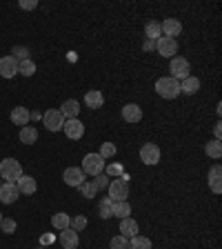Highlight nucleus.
I'll return each mask as SVG.
<instances>
[{"label": "nucleus", "instance_id": "nucleus-21", "mask_svg": "<svg viewBox=\"0 0 222 249\" xmlns=\"http://www.w3.org/2000/svg\"><path fill=\"white\" fill-rule=\"evenodd\" d=\"M122 236H127V238H134V236H138V223H136L134 218H122L120 220V229H118Z\"/></svg>", "mask_w": 222, "mask_h": 249}, {"label": "nucleus", "instance_id": "nucleus-23", "mask_svg": "<svg viewBox=\"0 0 222 249\" xmlns=\"http://www.w3.org/2000/svg\"><path fill=\"white\" fill-rule=\"evenodd\" d=\"M51 227L58 229V231H62V229L71 227V216H69V213H65V212L53 213V216H51Z\"/></svg>", "mask_w": 222, "mask_h": 249}, {"label": "nucleus", "instance_id": "nucleus-7", "mask_svg": "<svg viewBox=\"0 0 222 249\" xmlns=\"http://www.w3.org/2000/svg\"><path fill=\"white\" fill-rule=\"evenodd\" d=\"M155 49H158V53H160V56L173 58L178 53V40H176V38L160 36L158 40H155Z\"/></svg>", "mask_w": 222, "mask_h": 249}, {"label": "nucleus", "instance_id": "nucleus-1", "mask_svg": "<svg viewBox=\"0 0 222 249\" xmlns=\"http://www.w3.org/2000/svg\"><path fill=\"white\" fill-rule=\"evenodd\" d=\"M155 93L165 100H173L180 96V83H178L176 78L171 76H165V78H158L155 80Z\"/></svg>", "mask_w": 222, "mask_h": 249}, {"label": "nucleus", "instance_id": "nucleus-20", "mask_svg": "<svg viewBox=\"0 0 222 249\" xmlns=\"http://www.w3.org/2000/svg\"><path fill=\"white\" fill-rule=\"evenodd\" d=\"M200 91V80L196 76H187L185 80H180V93H187V96H193V93Z\"/></svg>", "mask_w": 222, "mask_h": 249}, {"label": "nucleus", "instance_id": "nucleus-2", "mask_svg": "<svg viewBox=\"0 0 222 249\" xmlns=\"http://www.w3.org/2000/svg\"><path fill=\"white\" fill-rule=\"evenodd\" d=\"M20 176H22V165L16 158H5L0 162V178L5 182H18Z\"/></svg>", "mask_w": 222, "mask_h": 249}, {"label": "nucleus", "instance_id": "nucleus-12", "mask_svg": "<svg viewBox=\"0 0 222 249\" xmlns=\"http://www.w3.org/2000/svg\"><path fill=\"white\" fill-rule=\"evenodd\" d=\"M207 182H209V189L213 194H222V167L220 165H213L207 174Z\"/></svg>", "mask_w": 222, "mask_h": 249}, {"label": "nucleus", "instance_id": "nucleus-8", "mask_svg": "<svg viewBox=\"0 0 222 249\" xmlns=\"http://www.w3.org/2000/svg\"><path fill=\"white\" fill-rule=\"evenodd\" d=\"M42 123H45V127L49 131H60L62 124H65V116L60 114V109H49L42 116Z\"/></svg>", "mask_w": 222, "mask_h": 249}, {"label": "nucleus", "instance_id": "nucleus-40", "mask_svg": "<svg viewBox=\"0 0 222 249\" xmlns=\"http://www.w3.org/2000/svg\"><path fill=\"white\" fill-rule=\"evenodd\" d=\"M142 49H145V52H154V49H155V42L154 40H147L145 45H142Z\"/></svg>", "mask_w": 222, "mask_h": 249}, {"label": "nucleus", "instance_id": "nucleus-22", "mask_svg": "<svg viewBox=\"0 0 222 249\" xmlns=\"http://www.w3.org/2000/svg\"><path fill=\"white\" fill-rule=\"evenodd\" d=\"M29 120H31L29 109L27 107H14V111H11V123L25 127V124H29Z\"/></svg>", "mask_w": 222, "mask_h": 249}, {"label": "nucleus", "instance_id": "nucleus-44", "mask_svg": "<svg viewBox=\"0 0 222 249\" xmlns=\"http://www.w3.org/2000/svg\"><path fill=\"white\" fill-rule=\"evenodd\" d=\"M38 249H45V247H42V245H40V247H38Z\"/></svg>", "mask_w": 222, "mask_h": 249}, {"label": "nucleus", "instance_id": "nucleus-43", "mask_svg": "<svg viewBox=\"0 0 222 249\" xmlns=\"http://www.w3.org/2000/svg\"><path fill=\"white\" fill-rule=\"evenodd\" d=\"M2 218H5V216H2V212H0V223H2Z\"/></svg>", "mask_w": 222, "mask_h": 249}, {"label": "nucleus", "instance_id": "nucleus-36", "mask_svg": "<svg viewBox=\"0 0 222 249\" xmlns=\"http://www.w3.org/2000/svg\"><path fill=\"white\" fill-rule=\"evenodd\" d=\"M11 56L16 58V60L20 62V60H27V58H29V49H27V47H14V52H11Z\"/></svg>", "mask_w": 222, "mask_h": 249}, {"label": "nucleus", "instance_id": "nucleus-31", "mask_svg": "<svg viewBox=\"0 0 222 249\" xmlns=\"http://www.w3.org/2000/svg\"><path fill=\"white\" fill-rule=\"evenodd\" d=\"M109 249H129V238H127V236H122V233H118V236H114V238H111Z\"/></svg>", "mask_w": 222, "mask_h": 249}, {"label": "nucleus", "instance_id": "nucleus-28", "mask_svg": "<svg viewBox=\"0 0 222 249\" xmlns=\"http://www.w3.org/2000/svg\"><path fill=\"white\" fill-rule=\"evenodd\" d=\"M100 218H104V220H107V218H114V200H111V198H102V202H100Z\"/></svg>", "mask_w": 222, "mask_h": 249}, {"label": "nucleus", "instance_id": "nucleus-18", "mask_svg": "<svg viewBox=\"0 0 222 249\" xmlns=\"http://www.w3.org/2000/svg\"><path fill=\"white\" fill-rule=\"evenodd\" d=\"M60 114L65 116V120H71V118H78V114H80V103L73 98L65 100V103L60 105Z\"/></svg>", "mask_w": 222, "mask_h": 249}, {"label": "nucleus", "instance_id": "nucleus-41", "mask_svg": "<svg viewBox=\"0 0 222 249\" xmlns=\"http://www.w3.org/2000/svg\"><path fill=\"white\" fill-rule=\"evenodd\" d=\"M213 134H216V140H220V136H222V127H220V123L213 127Z\"/></svg>", "mask_w": 222, "mask_h": 249}, {"label": "nucleus", "instance_id": "nucleus-19", "mask_svg": "<svg viewBox=\"0 0 222 249\" xmlns=\"http://www.w3.org/2000/svg\"><path fill=\"white\" fill-rule=\"evenodd\" d=\"M85 105H87L89 109H100L104 105L102 91H98V89H89V91L85 93Z\"/></svg>", "mask_w": 222, "mask_h": 249}, {"label": "nucleus", "instance_id": "nucleus-9", "mask_svg": "<svg viewBox=\"0 0 222 249\" xmlns=\"http://www.w3.org/2000/svg\"><path fill=\"white\" fill-rule=\"evenodd\" d=\"M62 131L67 134L69 140H80L85 136V123H80L78 118L65 120V124H62Z\"/></svg>", "mask_w": 222, "mask_h": 249}, {"label": "nucleus", "instance_id": "nucleus-33", "mask_svg": "<svg viewBox=\"0 0 222 249\" xmlns=\"http://www.w3.org/2000/svg\"><path fill=\"white\" fill-rule=\"evenodd\" d=\"M78 189H80V194H83V196L87 198V200H91V198L96 196V194H98V192H96V187H93V182H87V180H85L83 185L78 187Z\"/></svg>", "mask_w": 222, "mask_h": 249}, {"label": "nucleus", "instance_id": "nucleus-10", "mask_svg": "<svg viewBox=\"0 0 222 249\" xmlns=\"http://www.w3.org/2000/svg\"><path fill=\"white\" fill-rule=\"evenodd\" d=\"M20 192H18V185L16 182H2L0 185V202H5V205H14L18 200Z\"/></svg>", "mask_w": 222, "mask_h": 249}, {"label": "nucleus", "instance_id": "nucleus-13", "mask_svg": "<svg viewBox=\"0 0 222 249\" xmlns=\"http://www.w3.org/2000/svg\"><path fill=\"white\" fill-rule=\"evenodd\" d=\"M160 29H162V36L176 38L182 34V22L176 20V18H165V20L160 22Z\"/></svg>", "mask_w": 222, "mask_h": 249}, {"label": "nucleus", "instance_id": "nucleus-37", "mask_svg": "<svg viewBox=\"0 0 222 249\" xmlns=\"http://www.w3.org/2000/svg\"><path fill=\"white\" fill-rule=\"evenodd\" d=\"M85 227H87V218H85V216L71 218V229H76V231H83Z\"/></svg>", "mask_w": 222, "mask_h": 249}, {"label": "nucleus", "instance_id": "nucleus-45", "mask_svg": "<svg viewBox=\"0 0 222 249\" xmlns=\"http://www.w3.org/2000/svg\"><path fill=\"white\" fill-rule=\"evenodd\" d=\"M0 185H2V178H0Z\"/></svg>", "mask_w": 222, "mask_h": 249}, {"label": "nucleus", "instance_id": "nucleus-24", "mask_svg": "<svg viewBox=\"0 0 222 249\" xmlns=\"http://www.w3.org/2000/svg\"><path fill=\"white\" fill-rule=\"evenodd\" d=\"M36 140H38V129L36 127H31V124L20 127V142H25V145H34Z\"/></svg>", "mask_w": 222, "mask_h": 249}, {"label": "nucleus", "instance_id": "nucleus-14", "mask_svg": "<svg viewBox=\"0 0 222 249\" xmlns=\"http://www.w3.org/2000/svg\"><path fill=\"white\" fill-rule=\"evenodd\" d=\"M58 243H60L65 249H76L78 243H80V238H78V231H76V229H71V227L62 229L60 236H58Z\"/></svg>", "mask_w": 222, "mask_h": 249}, {"label": "nucleus", "instance_id": "nucleus-35", "mask_svg": "<svg viewBox=\"0 0 222 249\" xmlns=\"http://www.w3.org/2000/svg\"><path fill=\"white\" fill-rule=\"evenodd\" d=\"M16 220L14 218H2V223H0V231H5V233H14L16 231Z\"/></svg>", "mask_w": 222, "mask_h": 249}, {"label": "nucleus", "instance_id": "nucleus-29", "mask_svg": "<svg viewBox=\"0 0 222 249\" xmlns=\"http://www.w3.org/2000/svg\"><path fill=\"white\" fill-rule=\"evenodd\" d=\"M18 73H22V76H34V73H36V65H34V60L27 58V60L18 62Z\"/></svg>", "mask_w": 222, "mask_h": 249}, {"label": "nucleus", "instance_id": "nucleus-39", "mask_svg": "<svg viewBox=\"0 0 222 249\" xmlns=\"http://www.w3.org/2000/svg\"><path fill=\"white\" fill-rule=\"evenodd\" d=\"M20 7L22 9H27V11H31V9H36L38 7V2L36 0H20Z\"/></svg>", "mask_w": 222, "mask_h": 249}, {"label": "nucleus", "instance_id": "nucleus-11", "mask_svg": "<svg viewBox=\"0 0 222 249\" xmlns=\"http://www.w3.org/2000/svg\"><path fill=\"white\" fill-rule=\"evenodd\" d=\"M62 180L67 182L69 187H80L85 182V171L80 167H67L62 174Z\"/></svg>", "mask_w": 222, "mask_h": 249}, {"label": "nucleus", "instance_id": "nucleus-27", "mask_svg": "<svg viewBox=\"0 0 222 249\" xmlns=\"http://www.w3.org/2000/svg\"><path fill=\"white\" fill-rule=\"evenodd\" d=\"M129 213H131V205L127 200H120V202H114V216L116 218H129Z\"/></svg>", "mask_w": 222, "mask_h": 249}, {"label": "nucleus", "instance_id": "nucleus-17", "mask_svg": "<svg viewBox=\"0 0 222 249\" xmlns=\"http://www.w3.org/2000/svg\"><path fill=\"white\" fill-rule=\"evenodd\" d=\"M18 192L20 194H27V196H34V194L38 192V182H36V178H31V176H25L22 174L20 178H18Z\"/></svg>", "mask_w": 222, "mask_h": 249}, {"label": "nucleus", "instance_id": "nucleus-16", "mask_svg": "<svg viewBox=\"0 0 222 249\" xmlns=\"http://www.w3.org/2000/svg\"><path fill=\"white\" fill-rule=\"evenodd\" d=\"M122 120L124 123H140L142 120V107L136 103H129L122 107Z\"/></svg>", "mask_w": 222, "mask_h": 249}, {"label": "nucleus", "instance_id": "nucleus-5", "mask_svg": "<svg viewBox=\"0 0 222 249\" xmlns=\"http://www.w3.org/2000/svg\"><path fill=\"white\" fill-rule=\"evenodd\" d=\"M169 71H171V78H176L178 83L185 80L187 76H191V67H189V60L182 56H173L171 58V65H169Z\"/></svg>", "mask_w": 222, "mask_h": 249}, {"label": "nucleus", "instance_id": "nucleus-3", "mask_svg": "<svg viewBox=\"0 0 222 249\" xmlns=\"http://www.w3.org/2000/svg\"><path fill=\"white\" fill-rule=\"evenodd\" d=\"M80 169L87 174V176H98L104 169V158L100 154H87L83 158V167Z\"/></svg>", "mask_w": 222, "mask_h": 249}, {"label": "nucleus", "instance_id": "nucleus-4", "mask_svg": "<svg viewBox=\"0 0 222 249\" xmlns=\"http://www.w3.org/2000/svg\"><path fill=\"white\" fill-rule=\"evenodd\" d=\"M109 192V198L114 202H120V200H127L129 198V180H122V178H116V180L109 182L107 187Z\"/></svg>", "mask_w": 222, "mask_h": 249}, {"label": "nucleus", "instance_id": "nucleus-26", "mask_svg": "<svg viewBox=\"0 0 222 249\" xmlns=\"http://www.w3.org/2000/svg\"><path fill=\"white\" fill-rule=\"evenodd\" d=\"M205 154H207L209 158H213V160H218L222 156V140H211V142H207V145H205Z\"/></svg>", "mask_w": 222, "mask_h": 249}, {"label": "nucleus", "instance_id": "nucleus-30", "mask_svg": "<svg viewBox=\"0 0 222 249\" xmlns=\"http://www.w3.org/2000/svg\"><path fill=\"white\" fill-rule=\"evenodd\" d=\"M129 249H151V240L145 236H134L129 238Z\"/></svg>", "mask_w": 222, "mask_h": 249}, {"label": "nucleus", "instance_id": "nucleus-25", "mask_svg": "<svg viewBox=\"0 0 222 249\" xmlns=\"http://www.w3.org/2000/svg\"><path fill=\"white\" fill-rule=\"evenodd\" d=\"M145 36H147V40H158V38L162 36V29H160V22H155V20H151V22H147L145 25Z\"/></svg>", "mask_w": 222, "mask_h": 249}, {"label": "nucleus", "instance_id": "nucleus-42", "mask_svg": "<svg viewBox=\"0 0 222 249\" xmlns=\"http://www.w3.org/2000/svg\"><path fill=\"white\" fill-rule=\"evenodd\" d=\"M42 243H53V236H42Z\"/></svg>", "mask_w": 222, "mask_h": 249}, {"label": "nucleus", "instance_id": "nucleus-6", "mask_svg": "<svg viewBox=\"0 0 222 249\" xmlns=\"http://www.w3.org/2000/svg\"><path fill=\"white\" fill-rule=\"evenodd\" d=\"M140 160L149 167L158 165L160 162V147L155 145V142H145V145L140 147Z\"/></svg>", "mask_w": 222, "mask_h": 249}, {"label": "nucleus", "instance_id": "nucleus-15", "mask_svg": "<svg viewBox=\"0 0 222 249\" xmlns=\"http://www.w3.org/2000/svg\"><path fill=\"white\" fill-rule=\"evenodd\" d=\"M18 73V60L14 56H2L0 58V76L2 78H14Z\"/></svg>", "mask_w": 222, "mask_h": 249}, {"label": "nucleus", "instance_id": "nucleus-38", "mask_svg": "<svg viewBox=\"0 0 222 249\" xmlns=\"http://www.w3.org/2000/svg\"><path fill=\"white\" fill-rule=\"evenodd\" d=\"M120 174H122V165H109L107 167V176H120Z\"/></svg>", "mask_w": 222, "mask_h": 249}, {"label": "nucleus", "instance_id": "nucleus-32", "mask_svg": "<svg viewBox=\"0 0 222 249\" xmlns=\"http://www.w3.org/2000/svg\"><path fill=\"white\" fill-rule=\"evenodd\" d=\"M93 187H96V192H102V189H107V187H109V182H111V180H109V176H107V174H98V176H93Z\"/></svg>", "mask_w": 222, "mask_h": 249}, {"label": "nucleus", "instance_id": "nucleus-34", "mask_svg": "<svg viewBox=\"0 0 222 249\" xmlns=\"http://www.w3.org/2000/svg\"><path fill=\"white\" fill-rule=\"evenodd\" d=\"M98 154L102 156L104 160H107V158H114V156H116V145H114V142H102Z\"/></svg>", "mask_w": 222, "mask_h": 249}]
</instances>
